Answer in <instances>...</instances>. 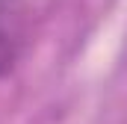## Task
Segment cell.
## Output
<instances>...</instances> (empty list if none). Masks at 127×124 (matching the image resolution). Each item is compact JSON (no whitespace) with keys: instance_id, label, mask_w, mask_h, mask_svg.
<instances>
[{"instance_id":"6da1fadb","label":"cell","mask_w":127,"mask_h":124,"mask_svg":"<svg viewBox=\"0 0 127 124\" xmlns=\"http://www.w3.org/2000/svg\"><path fill=\"white\" fill-rule=\"evenodd\" d=\"M32 35V3L0 0V80L9 77L24 56Z\"/></svg>"}]
</instances>
